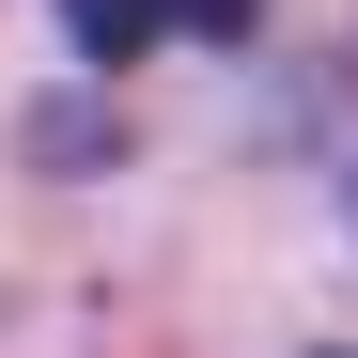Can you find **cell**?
Masks as SVG:
<instances>
[{"label":"cell","instance_id":"cell-1","mask_svg":"<svg viewBox=\"0 0 358 358\" xmlns=\"http://www.w3.org/2000/svg\"><path fill=\"white\" fill-rule=\"evenodd\" d=\"M265 0H63V31H78V63H156V47H234Z\"/></svg>","mask_w":358,"mask_h":358}]
</instances>
